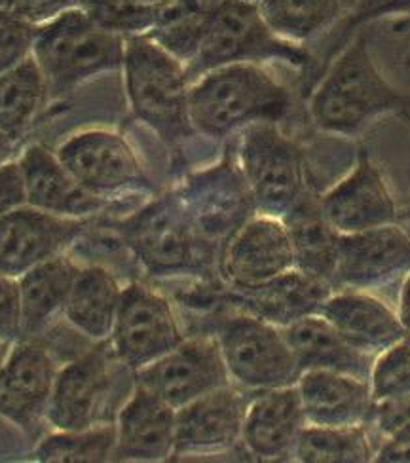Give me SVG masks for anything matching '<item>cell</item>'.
<instances>
[{
    "instance_id": "obj_32",
    "label": "cell",
    "mask_w": 410,
    "mask_h": 463,
    "mask_svg": "<svg viewBox=\"0 0 410 463\" xmlns=\"http://www.w3.org/2000/svg\"><path fill=\"white\" fill-rule=\"evenodd\" d=\"M131 245L156 272L185 268L194 253L188 228L173 217H152L137 224L131 230Z\"/></svg>"
},
{
    "instance_id": "obj_26",
    "label": "cell",
    "mask_w": 410,
    "mask_h": 463,
    "mask_svg": "<svg viewBox=\"0 0 410 463\" xmlns=\"http://www.w3.org/2000/svg\"><path fill=\"white\" fill-rule=\"evenodd\" d=\"M122 298V287L107 268H81L74 278L63 316L76 333L88 340L110 338Z\"/></svg>"
},
{
    "instance_id": "obj_12",
    "label": "cell",
    "mask_w": 410,
    "mask_h": 463,
    "mask_svg": "<svg viewBox=\"0 0 410 463\" xmlns=\"http://www.w3.org/2000/svg\"><path fill=\"white\" fill-rule=\"evenodd\" d=\"M112 376L110 354L101 347L60 366L46 414L48 426L55 431H78L105 423Z\"/></svg>"
},
{
    "instance_id": "obj_3",
    "label": "cell",
    "mask_w": 410,
    "mask_h": 463,
    "mask_svg": "<svg viewBox=\"0 0 410 463\" xmlns=\"http://www.w3.org/2000/svg\"><path fill=\"white\" fill-rule=\"evenodd\" d=\"M126 41L81 10L63 12L34 31L31 55L48 95H63L97 74L122 69Z\"/></svg>"
},
{
    "instance_id": "obj_23",
    "label": "cell",
    "mask_w": 410,
    "mask_h": 463,
    "mask_svg": "<svg viewBox=\"0 0 410 463\" xmlns=\"http://www.w3.org/2000/svg\"><path fill=\"white\" fill-rule=\"evenodd\" d=\"M300 371H330L370 378L375 357L349 345L321 316H306L281 329Z\"/></svg>"
},
{
    "instance_id": "obj_37",
    "label": "cell",
    "mask_w": 410,
    "mask_h": 463,
    "mask_svg": "<svg viewBox=\"0 0 410 463\" xmlns=\"http://www.w3.org/2000/svg\"><path fill=\"white\" fill-rule=\"evenodd\" d=\"M34 31L22 22H0V76L31 55Z\"/></svg>"
},
{
    "instance_id": "obj_7",
    "label": "cell",
    "mask_w": 410,
    "mask_h": 463,
    "mask_svg": "<svg viewBox=\"0 0 410 463\" xmlns=\"http://www.w3.org/2000/svg\"><path fill=\"white\" fill-rule=\"evenodd\" d=\"M230 380L251 392L297 385L302 371L281 333L253 314L226 317L215 333Z\"/></svg>"
},
{
    "instance_id": "obj_20",
    "label": "cell",
    "mask_w": 410,
    "mask_h": 463,
    "mask_svg": "<svg viewBox=\"0 0 410 463\" xmlns=\"http://www.w3.org/2000/svg\"><path fill=\"white\" fill-rule=\"evenodd\" d=\"M15 162L22 173L25 203L34 209L57 217L84 219L105 205V200L78 184L57 154L43 145H29Z\"/></svg>"
},
{
    "instance_id": "obj_15",
    "label": "cell",
    "mask_w": 410,
    "mask_h": 463,
    "mask_svg": "<svg viewBox=\"0 0 410 463\" xmlns=\"http://www.w3.org/2000/svg\"><path fill=\"white\" fill-rule=\"evenodd\" d=\"M410 272V236L397 224L338 234L335 285L367 291Z\"/></svg>"
},
{
    "instance_id": "obj_40",
    "label": "cell",
    "mask_w": 410,
    "mask_h": 463,
    "mask_svg": "<svg viewBox=\"0 0 410 463\" xmlns=\"http://www.w3.org/2000/svg\"><path fill=\"white\" fill-rule=\"evenodd\" d=\"M375 461H410V447L384 440L380 450L375 452Z\"/></svg>"
},
{
    "instance_id": "obj_29",
    "label": "cell",
    "mask_w": 410,
    "mask_h": 463,
    "mask_svg": "<svg viewBox=\"0 0 410 463\" xmlns=\"http://www.w3.org/2000/svg\"><path fill=\"white\" fill-rule=\"evenodd\" d=\"M48 95L44 76L33 55L0 76V131L19 145Z\"/></svg>"
},
{
    "instance_id": "obj_2",
    "label": "cell",
    "mask_w": 410,
    "mask_h": 463,
    "mask_svg": "<svg viewBox=\"0 0 410 463\" xmlns=\"http://www.w3.org/2000/svg\"><path fill=\"white\" fill-rule=\"evenodd\" d=\"M291 107V95L257 63L213 69L188 90V114L194 131L211 139L259 122H280Z\"/></svg>"
},
{
    "instance_id": "obj_19",
    "label": "cell",
    "mask_w": 410,
    "mask_h": 463,
    "mask_svg": "<svg viewBox=\"0 0 410 463\" xmlns=\"http://www.w3.org/2000/svg\"><path fill=\"white\" fill-rule=\"evenodd\" d=\"M306 423L297 385L259 392L247 404L242 442L257 459H292Z\"/></svg>"
},
{
    "instance_id": "obj_6",
    "label": "cell",
    "mask_w": 410,
    "mask_h": 463,
    "mask_svg": "<svg viewBox=\"0 0 410 463\" xmlns=\"http://www.w3.org/2000/svg\"><path fill=\"white\" fill-rule=\"evenodd\" d=\"M242 169L261 215L285 219L308 198L302 150L273 122L243 129Z\"/></svg>"
},
{
    "instance_id": "obj_44",
    "label": "cell",
    "mask_w": 410,
    "mask_h": 463,
    "mask_svg": "<svg viewBox=\"0 0 410 463\" xmlns=\"http://www.w3.org/2000/svg\"><path fill=\"white\" fill-rule=\"evenodd\" d=\"M8 350H10V345H8V344H3V342H0V364H3V361L6 359V355H8Z\"/></svg>"
},
{
    "instance_id": "obj_10",
    "label": "cell",
    "mask_w": 410,
    "mask_h": 463,
    "mask_svg": "<svg viewBox=\"0 0 410 463\" xmlns=\"http://www.w3.org/2000/svg\"><path fill=\"white\" fill-rule=\"evenodd\" d=\"M135 382L175 411L232 383L215 336L185 338L171 352L137 371Z\"/></svg>"
},
{
    "instance_id": "obj_28",
    "label": "cell",
    "mask_w": 410,
    "mask_h": 463,
    "mask_svg": "<svg viewBox=\"0 0 410 463\" xmlns=\"http://www.w3.org/2000/svg\"><path fill=\"white\" fill-rule=\"evenodd\" d=\"M221 5L223 0H166L156 10L147 36L186 65L200 50Z\"/></svg>"
},
{
    "instance_id": "obj_1",
    "label": "cell",
    "mask_w": 410,
    "mask_h": 463,
    "mask_svg": "<svg viewBox=\"0 0 410 463\" xmlns=\"http://www.w3.org/2000/svg\"><path fill=\"white\" fill-rule=\"evenodd\" d=\"M408 107V95L387 82L377 67L367 33L356 34L346 44L308 103L314 124L342 137H356L380 116L403 112Z\"/></svg>"
},
{
    "instance_id": "obj_34",
    "label": "cell",
    "mask_w": 410,
    "mask_h": 463,
    "mask_svg": "<svg viewBox=\"0 0 410 463\" xmlns=\"http://www.w3.org/2000/svg\"><path fill=\"white\" fill-rule=\"evenodd\" d=\"M375 402L410 393V338H403L375 357L370 369Z\"/></svg>"
},
{
    "instance_id": "obj_18",
    "label": "cell",
    "mask_w": 410,
    "mask_h": 463,
    "mask_svg": "<svg viewBox=\"0 0 410 463\" xmlns=\"http://www.w3.org/2000/svg\"><path fill=\"white\" fill-rule=\"evenodd\" d=\"M177 411L135 382L116 412L114 458L120 461H164L175 452Z\"/></svg>"
},
{
    "instance_id": "obj_43",
    "label": "cell",
    "mask_w": 410,
    "mask_h": 463,
    "mask_svg": "<svg viewBox=\"0 0 410 463\" xmlns=\"http://www.w3.org/2000/svg\"><path fill=\"white\" fill-rule=\"evenodd\" d=\"M128 3L137 5V6H143V8H158V6H162L166 3V0H128Z\"/></svg>"
},
{
    "instance_id": "obj_41",
    "label": "cell",
    "mask_w": 410,
    "mask_h": 463,
    "mask_svg": "<svg viewBox=\"0 0 410 463\" xmlns=\"http://www.w3.org/2000/svg\"><path fill=\"white\" fill-rule=\"evenodd\" d=\"M406 338H410V272L405 278L401 295H399V314H397Z\"/></svg>"
},
{
    "instance_id": "obj_38",
    "label": "cell",
    "mask_w": 410,
    "mask_h": 463,
    "mask_svg": "<svg viewBox=\"0 0 410 463\" xmlns=\"http://www.w3.org/2000/svg\"><path fill=\"white\" fill-rule=\"evenodd\" d=\"M387 15H410V0H356L346 14L344 27L351 29Z\"/></svg>"
},
{
    "instance_id": "obj_17",
    "label": "cell",
    "mask_w": 410,
    "mask_h": 463,
    "mask_svg": "<svg viewBox=\"0 0 410 463\" xmlns=\"http://www.w3.org/2000/svg\"><path fill=\"white\" fill-rule=\"evenodd\" d=\"M295 268V250L285 222L261 215L247 221L224 253V274L238 288L259 287Z\"/></svg>"
},
{
    "instance_id": "obj_27",
    "label": "cell",
    "mask_w": 410,
    "mask_h": 463,
    "mask_svg": "<svg viewBox=\"0 0 410 463\" xmlns=\"http://www.w3.org/2000/svg\"><path fill=\"white\" fill-rule=\"evenodd\" d=\"M283 222L295 250V268L335 287L338 232L325 221L319 203L308 196Z\"/></svg>"
},
{
    "instance_id": "obj_24",
    "label": "cell",
    "mask_w": 410,
    "mask_h": 463,
    "mask_svg": "<svg viewBox=\"0 0 410 463\" xmlns=\"http://www.w3.org/2000/svg\"><path fill=\"white\" fill-rule=\"evenodd\" d=\"M333 288L335 287L329 281L292 268L268 283L245 288L240 293L247 314L283 329V326L306 316L318 314L321 304L333 293Z\"/></svg>"
},
{
    "instance_id": "obj_22",
    "label": "cell",
    "mask_w": 410,
    "mask_h": 463,
    "mask_svg": "<svg viewBox=\"0 0 410 463\" xmlns=\"http://www.w3.org/2000/svg\"><path fill=\"white\" fill-rule=\"evenodd\" d=\"M297 390L310 426H363L375 407L370 383L349 374L306 371Z\"/></svg>"
},
{
    "instance_id": "obj_31",
    "label": "cell",
    "mask_w": 410,
    "mask_h": 463,
    "mask_svg": "<svg viewBox=\"0 0 410 463\" xmlns=\"http://www.w3.org/2000/svg\"><path fill=\"white\" fill-rule=\"evenodd\" d=\"M292 459L302 463H365L375 452L363 426H310L302 430Z\"/></svg>"
},
{
    "instance_id": "obj_45",
    "label": "cell",
    "mask_w": 410,
    "mask_h": 463,
    "mask_svg": "<svg viewBox=\"0 0 410 463\" xmlns=\"http://www.w3.org/2000/svg\"><path fill=\"white\" fill-rule=\"evenodd\" d=\"M249 3H257V5H259V3H261V0H249Z\"/></svg>"
},
{
    "instance_id": "obj_4",
    "label": "cell",
    "mask_w": 410,
    "mask_h": 463,
    "mask_svg": "<svg viewBox=\"0 0 410 463\" xmlns=\"http://www.w3.org/2000/svg\"><path fill=\"white\" fill-rule=\"evenodd\" d=\"M124 79L129 105L167 146H179L194 133L188 114L185 63L147 34L126 41Z\"/></svg>"
},
{
    "instance_id": "obj_13",
    "label": "cell",
    "mask_w": 410,
    "mask_h": 463,
    "mask_svg": "<svg viewBox=\"0 0 410 463\" xmlns=\"http://www.w3.org/2000/svg\"><path fill=\"white\" fill-rule=\"evenodd\" d=\"M325 221L338 234L396 224L397 205L382 171L367 148L358 150L354 169L319 198Z\"/></svg>"
},
{
    "instance_id": "obj_42",
    "label": "cell",
    "mask_w": 410,
    "mask_h": 463,
    "mask_svg": "<svg viewBox=\"0 0 410 463\" xmlns=\"http://www.w3.org/2000/svg\"><path fill=\"white\" fill-rule=\"evenodd\" d=\"M15 148H17V145L14 141H10L3 131H0V165L15 160Z\"/></svg>"
},
{
    "instance_id": "obj_35",
    "label": "cell",
    "mask_w": 410,
    "mask_h": 463,
    "mask_svg": "<svg viewBox=\"0 0 410 463\" xmlns=\"http://www.w3.org/2000/svg\"><path fill=\"white\" fill-rule=\"evenodd\" d=\"M368 420H375L384 440L410 447V393L375 402Z\"/></svg>"
},
{
    "instance_id": "obj_30",
    "label": "cell",
    "mask_w": 410,
    "mask_h": 463,
    "mask_svg": "<svg viewBox=\"0 0 410 463\" xmlns=\"http://www.w3.org/2000/svg\"><path fill=\"white\" fill-rule=\"evenodd\" d=\"M348 3L349 0H261L259 10L278 36L302 44L333 25Z\"/></svg>"
},
{
    "instance_id": "obj_8",
    "label": "cell",
    "mask_w": 410,
    "mask_h": 463,
    "mask_svg": "<svg viewBox=\"0 0 410 463\" xmlns=\"http://www.w3.org/2000/svg\"><path fill=\"white\" fill-rule=\"evenodd\" d=\"M110 340L112 354L137 373L177 347L185 336L167 298L141 283H129L122 288Z\"/></svg>"
},
{
    "instance_id": "obj_25",
    "label": "cell",
    "mask_w": 410,
    "mask_h": 463,
    "mask_svg": "<svg viewBox=\"0 0 410 463\" xmlns=\"http://www.w3.org/2000/svg\"><path fill=\"white\" fill-rule=\"evenodd\" d=\"M78 269L81 266L62 253L36 264L17 278L22 295L24 340H38L57 316H63Z\"/></svg>"
},
{
    "instance_id": "obj_9",
    "label": "cell",
    "mask_w": 410,
    "mask_h": 463,
    "mask_svg": "<svg viewBox=\"0 0 410 463\" xmlns=\"http://www.w3.org/2000/svg\"><path fill=\"white\" fill-rule=\"evenodd\" d=\"M55 154L76 183L101 200L147 186L145 171L120 133L105 129L76 133Z\"/></svg>"
},
{
    "instance_id": "obj_36",
    "label": "cell",
    "mask_w": 410,
    "mask_h": 463,
    "mask_svg": "<svg viewBox=\"0 0 410 463\" xmlns=\"http://www.w3.org/2000/svg\"><path fill=\"white\" fill-rule=\"evenodd\" d=\"M24 340L19 281L0 272V342L14 345Z\"/></svg>"
},
{
    "instance_id": "obj_39",
    "label": "cell",
    "mask_w": 410,
    "mask_h": 463,
    "mask_svg": "<svg viewBox=\"0 0 410 463\" xmlns=\"http://www.w3.org/2000/svg\"><path fill=\"white\" fill-rule=\"evenodd\" d=\"M25 203V192L22 173L17 162H6L0 165V217L10 213L12 209Z\"/></svg>"
},
{
    "instance_id": "obj_11",
    "label": "cell",
    "mask_w": 410,
    "mask_h": 463,
    "mask_svg": "<svg viewBox=\"0 0 410 463\" xmlns=\"http://www.w3.org/2000/svg\"><path fill=\"white\" fill-rule=\"evenodd\" d=\"M60 364L38 340L10 345L0 364V418L33 435L46 423V414Z\"/></svg>"
},
{
    "instance_id": "obj_16",
    "label": "cell",
    "mask_w": 410,
    "mask_h": 463,
    "mask_svg": "<svg viewBox=\"0 0 410 463\" xmlns=\"http://www.w3.org/2000/svg\"><path fill=\"white\" fill-rule=\"evenodd\" d=\"M249 401L232 383L177 409L173 456H213L242 440Z\"/></svg>"
},
{
    "instance_id": "obj_5",
    "label": "cell",
    "mask_w": 410,
    "mask_h": 463,
    "mask_svg": "<svg viewBox=\"0 0 410 463\" xmlns=\"http://www.w3.org/2000/svg\"><path fill=\"white\" fill-rule=\"evenodd\" d=\"M264 61H283L300 69L310 63V53L300 44H292L273 33L257 3L223 0L200 50L185 69L192 84L213 69Z\"/></svg>"
},
{
    "instance_id": "obj_33",
    "label": "cell",
    "mask_w": 410,
    "mask_h": 463,
    "mask_svg": "<svg viewBox=\"0 0 410 463\" xmlns=\"http://www.w3.org/2000/svg\"><path fill=\"white\" fill-rule=\"evenodd\" d=\"M116 426L97 423L88 430L55 431L38 440L34 458L38 461H109L114 458Z\"/></svg>"
},
{
    "instance_id": "obj_14",
    "label": "cell",
    "mask_w": 410,
    "mask_h": 463,
    "mask_svg": "<svg viewBox=\"0 0 410 463\" xmlns=\"http://www.w3.org/2000/svg\"><path fill=\"white\" fill-rule=\"evenodd\" d=\"M82 221L44 213L27 203L0 217V272L22 278L36 264L62 255L81 236Z\"/></svg>"
},
{
    "instance_id": "obj_21",
    "label": "cell",
    "mask_w": 410,
    "mask_h": 463,
    "mask_svg": "<svg viewBox=\"0 0 410 463\" xmlns=\"http://www.w3.org/2000/svg\"><path fill=\"white\" fill-rule=\"evenodd\" d=\"M318 316L333 326L349 345L373 357L406 338L397 314L389 310L382 300L359 288L330 293Z\"/></svg>"
}]
</instances>
